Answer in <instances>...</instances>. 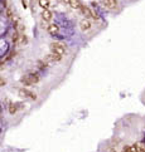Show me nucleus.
Segmentation results:
<instances>
[{
	"instance_id": "obj_10",
	"label": "nucleus",
	"mask_w": 145,
	"mask_h": 152,
	"mask_svg": "<svg viewBox=\"0 0 145 152\" xmlns=\"http://www.w3.org/2000/svg\"><path fill=\"white\" fill-rule=\"evenodd\" d=\"M39 5L43 9H48L51 7V3H49V0H39Z\"/></svg>"
},
{
	"instance_id": "obj_8",
	"label": "nucleus",
	"mask_w": 145,
	"mask_h": 152,
	"mask_svg": "<svg viewBox=\"0 0 145 152\" xmlns=\"http://www.w3.org/2000/svg\"><path fill=\"white\" fill-rule=\"evenodd\" d=\"M68 7H71L72 9H76V10H81L82 4L79 3V0H71V1H69V5H68Z\"/></svg>"
},
{
	"instance_id": "obj_6",
	"label": "nucleus",
	"mask_w": 145,
	"mask_h": 152,
	"mask_svg": "<svg viewBox=\"0 0 145 152\" xmlns=\"http://www.w3.org/2000/svg\"><path fill=\"white\" fill-rule=\"evenodd\" d=\"M42 19L44 21H51L52 20V13L48 9H44L42 12Z\"/></svg>"
},
{
	"instance_id": "obj_7",
	"label": "nucleus",
	"mask_w": 145,
	"mask_h": 152,
	"mask_svg": "<svg viewBox=\"0 0 145 152\" xmlns=\"http://www.w3.org/2000/svg\"><path fill=\"white\" fill-rule=\"evenodd\" d=\"M104 5L107 9H115L117 5V1L116 0H104Z\"/></svg>"
},
{
	"instance_id": "obj_11",
	"label": "nucleus",
	"mask_w": 145,
	"mask_h": 152,
	"mask_svg": "<svg viewBox=\"0 0 145 152\" xmlns=\"http://www.w3.org/2000/svg\"><path fill=\"white\" fill-rule=\"evenodd\" d=\"M15 112H17V106H15V104H10L9 106V113H10V115H14Z\"/></svg>"
},
{
	"instance_id": "obj_13",
	"label": "nucleus",
	"mask_w": 145,
	"mask_h": 152,
	"mask_svg": "<svg viewBox=\"0 0 145 152\" xmlns=\"http://www.w3.org/2000/svg\"><path fill=\"white\" fill-rule=\"evenodd\" d=\"M62 1L66 4V5H69V1H71V0H62Z\"/></svg>"
},
{
	"instance_id": "obj_5",
	"label": "nucleus",
	"mask_w": 145,
	"mask_h": 152,
	"mask_svg": "<svg viewBox=\"0 0 145 152\" xmlns=\"http://www.w3.org/2000/svg\"><path fill=\"white\" fill-rule=\"evenodd\" d=\"M79 28H81V30H83V31H87L92 28V24H91V21L87 18H85L79 21Z\"/></svg>"
},
{
	"instance_id": "obj_4",
	"label": "nucleus",
	"mask_w": 145,
	"mask_h": 152,
	"mask_svg": "<svg viewBox=\"0 0 145 152\" xmlns=\"http://www.w3.org/2000/svg\"><path fill=\"white\" fill-rule=\"evenodd\" d=\"M19 96H20V97H23V98L37 99L35 93H33V92H30V91H28V89H20V91H19Z\"/></svg>"
},
{
	"instance_id": "obj_1",
	"label": "nucleus",
	"mask_w": 145,
	"mask_h": 152,
	"mask_svg": "<svg viewBox=\"0 0 145 152\" xmlns=\"http://www.w3.org/2000/svg\"><path fill=\"white\" fill-rule=\"evenodd\" d=\"M39 82V77L38 74L35 73H32V74H28V75H24L23 78H21V83H23L24 86H32V84H35Z\"/></svg>"
},
{
	"instance_id": "obj_12",
	"label": "nucleus",
	"mask_w": 145,
	"mask_h": 152,
	"mask_svg": "<svg viewBox=\"0 0 145 152\" xmlns=\"http://www.w3.org/2000/svg\"><path fill=\"white\" fill-rule=\"evenodd\" d=\"M136 147H138L139 152H145V146H144V143H141V142L136 143Z\"/></svg>"
},
{
	"instance_id": "obj_2",
	"label": "nucleus",
	"mask_w": 145,
	"mask_h": 152,
	"mask_svg": "<svg viewBox=\"0 0 145 152\" xmlns=\"http://www.w3.org/2000/svg\"><path fill=\"white\" fill-rule=\"evenodd\" d=\"M51 52L56 53V54H60V56H63L66 53V47L61 43H52L51 44Z\"/></svg>"
},
{
	"instance_id": "obj_9",
	"label": "nucleus",
	"mask_w": 145,
	"mask_h": 152,
	"mask_svg": "<svg viewBox=\"0 0 145 152\" xmlns=\"http://www.w3.org/2000/svg\"><path fill=\"white\" fill-rule=\"evenodd\" d=\"M47 30L49 31L51 34H57L58 31H60V26H58L57 24H49L47 26Z\"/></svg>"
},
{
	"instance_id": "obj_3",
	"label": "nucleus",
	"mask_w": 145,
	"mask_h": 152,
	"mask_svg": "<svg viewBox=\"0 0 145 152\" xmlns=\"http://www.w3.org/2000/svg\"><path fill=\"white\" fill-rule=\"evenodd\" d=\"M62 59V56H60V54H56V53H49L48 56L46 57V62L47 63H54V62H60Z\"/></svg>"
}]
</instances>
